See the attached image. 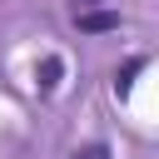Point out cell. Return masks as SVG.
<instances>
[{
	"label": "cell",
	"mask_w": 159,
	"mask_h": 159,
	"mask_svg": "<svg viewBox=\"0 0 159 159\" xmlns=\"http://www.w3.org/2000/svg\"><path fill=\"white\" fill-rule=\"evenodd\" d=\"M75 25H80V35H109V30H119V15L114 10H75Z\"/></svg>",
	"instance_id": "6da1fadb"
},
{
	"label": "cell",
	"mask_w": 159,
	"mask_h": 159,
	"mask_svg": "<svg viewBox=\"0 0 159 159\" xmlns=\"http://www.w3.org/2000/svg\"><path fill=\"white\" fill-rule=\"evenodd\" d=\"M60 75H65V65H60V60H55V55H50V60H45V65H40V70H35V84H40V89H45V94H50V89H55V84H60Z\"/></svg>",
	"instance_id": "7a4b0ae2"
},
{
	"label": "cell",
	"mask_w": 159,
	"mask_h": 159,
	"mask_svg": "<svg viewBox=\"0 0 159 159\" xmlns=\"http://www.w3.org/2000/svg\"><path fill=\"white\" fill-rule=\"evenodd\" d=\"M139 70H144V60H129V65L114 75V89H119V94H129V84H134V75H139Z\"/></svg>",
	"instance_id": "3957f363"
},
{
	"label": "cell",
	"mask_w": 159,
	"mask_h": 159,
	"mask_svg": "<svg viewBox=\"0 0 159 159\" xmlns=\"http://www.w3.org/2000/svg\"><path fill=\"white\" fill-rule=\"evenodd\" d=\"M75 159H109V149H104V144H84Z\"/></svg>",
	"instance_id": "277c9868"
},
{
	"label": "cell",
	"mask_w": 159,
	"mask_h": 159,
	"mask_svg": "<svg viewBox=\"0 0 159 159\" xmlns=\"http://www.w3.org/2000/svg\"><path fill=\"white\" fill-rule=\"evenodd\" d=\"M75 5H80V10H89V5H94V0H75Z\"/></svg>",
	"instance_id": "5b68a950"
}]
</instances>
